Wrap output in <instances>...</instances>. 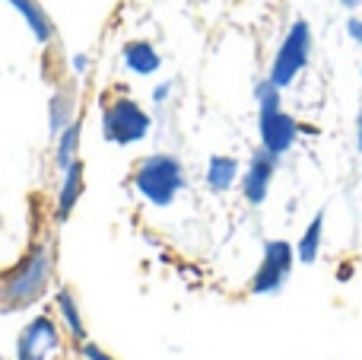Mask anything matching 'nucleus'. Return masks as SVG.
Returning a JSON list of instances; mask_svg holds the SVG:
<instances>
[{"mask_svg":"<svg viewBox=\"0 0 362 360\" xmlns=\"http://www.w3.org/2000/svg\"><path fill=\"white\" fill-rule=\"evenodd\" d=\"M346 29H350V35L362 45V23H359V19H350V26H346Z\"/></svg>","mask_w":362,"mask_h":360,"instance_id":"ddd939ff","label":"nucleus"},{"mask_svg":"<svg viewBox=\"0 0 362 360\" xmlns=\"http://www.w3.org/2000/svg\"><path fill=\"white\" fill-rule=\"evenodd\" d=\"M356 147L362 150V112H359V125H356Z\"/></svg>","mask_w":362,"mask_h":360,"instance_id":"4468645a","label":"nucleus"},{"mask_svg":"<svg viewBox=\"0 0 362 360\" xmlns=\"http://www.w3.org/2000/svg\"><path fill=\"white\" fill-rule=\"evenodd\" d=\"M134 185L140 189V195H144L146 201L169 204L172 198L181 191V185H185V179H181V163L175 157H163V153H156V157L144 159V163L137 166V172H134Z\"/></svg>","mask_w":362,"mask_h":360,"instance_id":"f03ea898","label":"nucleus"},{"mask_svg":"<svg viewBox=\"0 0 362 360\" xmlns=\"http://www.w3.org/2000/svg\"><path fill=\"white\" fill-rule=\"evenodd\" d=\"M10 4L23 13L25 23L35 29V35L42 38V42H48V38H51V19L45 16V10L38 6V0H10Z\"/></svg>","mask_w":362,"mask_h":360,"instance_id":"6e6552de","label":"nucleus"},{"mask_svg":"<svg viewBox=\"0 0 362 360\" xmlns=\"http://www.w3.org/2000/svg\"><path fill=\"white\" fill-rule=\"evenodd\" d=\"M48 281H51V246L48 242H32L25 259L13 271H6L4 281H0V303L6 310L35 303L45 293Z\"/></svg>","mask_w":362,"mask_h":360,"instance_id":"f257e3e1","label":"nucleus"},{"mask_svg":"<svg viewBox=\"0 0 362 360\" xmlns=\"http://www.w3.org/2000/svg\"><path fill=\"white\" fill-rule=\"evenodd\" d=\"M293 271V246L289 242H267L264 249V261L257 268L255 281H251V291L255 293H270L286 281V274Z\"/></svg>","mask_w":362,"mask_h":360,"instance_id":"423d86ee","label":"nucleus"},{"mask_svg":"<svg viewBox=\"0 0 362 360\" xmlns=\"http://www.w3.org/2000/svg\"><path fill=\"white\" fill-rule=\"evenodd\" d=\"M150 128V118L144 115V108L134 99H124L121 96L118 102L105 108V134L118 144H131V140H140Z\"/></svg>","mask_w":362,"mask_h":360,"instance_id":"39448f33","label":"nucleus"},{"mask_svg":"<svg viewBox=\"0 0 362 360\" xmlns=\"http://www.w3.org/2000/svg\"><path fill=\"white\" fill-rule=\"evenodd\" d=\"M124 57H127V64H131L137 74H150V70H156V64H159V57L153 55V48L150 45H144V42L127 45Z\"/></svg>","mask_w":362,"mask_h":360,"instance_id":"9d476101","label":"nucleus"},{"mask_svg":"<svg viewBox=\"0 0 362 360\" xmlns=\"http://www.w3.org/2000/svg\"><path fill=\"white\" fill-rule=\"evenodd\" d=\"M235 159H229V157H213L210 159V172H206V182H210V189H216V191H223V189H229L232 185V179H235Z\"/></svg>","mask_w":362,"mask_h":360,"instance_id":"1a4fd4ad","label":"nucleus"},{"mask_svg":"<svg viewBox=\"0 0 362 360\" xmlns=\"http://www.w3.org/2000/svg\"><path fill=\"white\" fill-rule=\"evenodd\" d=\"M274 159L267 150H261L248 166V176H245V198L251 204H261L267 198V189H270V176H274Z\"/></svg>","mask_w":362,"mask_h":360,"instance_id":"0eeeda50","label":"nucleus"},{"mask_svg":"<svg viewBox=\"0 0 362 360\" xmlns=\"http://www.w3.org/2000/svg\"><path fill=\"white\" fill-rule=\"evenodd\" d=\"M321 227H325V214H318L312 223H308L305 236H302L299 242V259L302 261H315V255H318V246H321Z\"/></svg>","mask_w":362,"mask_h":360,"instance_id":"9b49d317","label":"nucleus"},{"mask_svg":"<svg viewBox=\"0 0 362 360\" xmlns=\"http://www.w3.org/2000/svg\"><path fill=\"white\" fill-rule=\"evenodd\" d=\"M344 4H346V6H356V4H359V0H344Z\"/></svg>","mask_w":362,"mask_h":360,"instance_id":"2eb2a0df","label":"nucleus"},{"mask_svg":"<svg viewBox=\"0 0 362 360\" xmlns=\"http://www.w3.org/2000/svg\"><path fill=\"white\" fill-rule=\"evenodd\" d=\"M80 189H83V166L74 163L67 172V185H64V195H61V217H67V210L76 204L80 198Z\"/></svg>","mask_w":362,"mask_h":360,"instance_id":"f8f14e48","label":"nucleus"},{"mask_svg":"<svg viewBox=\"0 0 362 360\" xmlns=\"http://www.w3.org/2000/svg\"><path fill=\"white\" fill-rule=\"evenodd\" d=\"M276 89L280 86H274L270 80L257 86V99H261V140L270 157L286 153L296 140V121L280 108V93Z\"/></svg>","mask_w":362,"mask_h":360,"instance_id":"7ed1b4c3","label":"nucleus"},{"mask_svg":"<svg viewBox=\"0 0 362 360\" xmlns=\"http://www.w3.org/2000/svg\"><path fill=\"white\" fill-rule=\"evenodd\" d=\"M308 48H312V35H308L305 23H296L289 35L283 38L280 51L274 57V70H270V83L274 86H289L308 61Z\"/></svg>","mask_w":362,"mask_h":360,"instance_id":"20e7f679","label":"nucleus"}]
</instances>
